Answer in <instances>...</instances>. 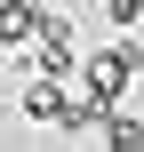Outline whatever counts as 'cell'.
<instances>
[{"label": "cell", "mask_w": 144, "mask_h": 152, "mask_svg": "<svg viewBox=\"0 0 144 152\" xmlns=\"http://www.w3.org/2000/svg\"><path fill=\"white\" fill-rule=\"evenodd\" d=\"M80 72H88V96H96L104 112H112V104H128V88L144 80V40H128V32H120V40H112V48H96Z\"/></svg>", "instance_id": "6da1fadb"}, {"label": "cell", "mask_w": 144, "mask_h": 152, "mask_svg": "<svg viewBox=\"0 0 144 152\" xmlns=\"http://www.w3.org/2000/svg\"><path fill=\"white\" fill-rule=\"evenodd\" d=\"M32 72H80V40H72V24L48 8L40 16V32H32Z\"/></svg>", "instance_id": "7a4b0ae2"}, {"label": "cell", "mask_w": 144, "mask_h": 152, "mask_svg": "<svg viewBox=\"0 0 144 152\" xmlns=\"http://www.w3.org/2000/svg\"><path fill=\"white\" fill-rule=\"evenodd\" d=\"M64 104H72V96H64V72H40V80L24 88V120H32V128H56Z\"/></svg>", "instance_id": "3957f363"}, {"label": "cell", "mask_w": 144, "mask_h": 152, "mask_svg": "<svg viewBox=\"0 0 144 152\" xmlns=\"http://www.w3.org/2000/svg\"><path fill=\"white\" fill-rule=\"evenodd\" d=\"M40 16H48L40 0H0V48H24V40L40 32Z\"/></svg>", "instance_id": "277c9868"}, {"label": "cell", "mask_w": 144, "mask_h": 152, "mask_svg": "<svg viewBox=\"0 0 144 152\" xmlns=\"http://www.w3.org/2000/svg\"><path fill=\"white\" fill-rule=\"evenodd\" d=\"M96 144H112V152H144V120L128 112V104H112V112H104V128H96Z\"/></svg>", "instance_id": "5b68a950"}, {"label": "cell", "mask_w": 144, "mask_h": 152, "mask_svg": "<svg viewBox=\"0 0 144 152\" xmlns=\"http://www.w3.org/2000/svg\"><path fill=\"white\" fill-rule=\"evenodd\" d=\"M104 16H112V32H136L144 24V0H104Z\"/></svg>", "instance_id": "8992f818"}]
</instances>
